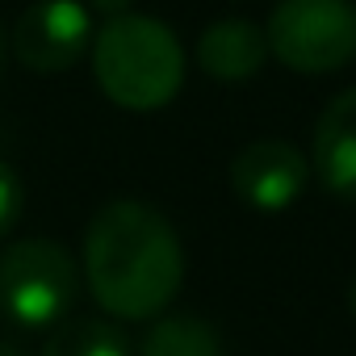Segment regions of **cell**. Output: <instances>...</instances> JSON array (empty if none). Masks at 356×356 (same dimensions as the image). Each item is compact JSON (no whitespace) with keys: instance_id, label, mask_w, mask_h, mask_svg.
Returning <instances> with one entry per match:
<instances>
[{"instance_id":"8","label":"cell","mask_w":356,"mask_h":356,"mask_svg":"<svg viewBox=\"0 0 356 356\" xmlns=\"http://www.w3.org/2000/svg\"><path fill=\"white\" fill-rule=\"evenodd\" d=\"M264 59H268V38L248 17L214 22L197 38V63H202V72L214 76V80H222V84L252 80L264 67Z\"/></svg>"},{"instance_id":"9","label":"cell","mask_w":356,"mask_h":356,"mask_svg":"<svg viewBox=\"0 0 356 356\" xmlns=\"http://www.w3.org/2000/svg\"><path fill=\"white\" fill-rule=\"evenodd\" d=\"M42 356H130V339L118 323L105 318H72L55 323Z\"/></svg>"},{"instance_id":"6","label":"cell","mask_w":356,"mask_h":356,"mask_svg":"<svg viewBox=\"0 0 356 356\" xmlns=\"http://www.w3.org/2000/svg\"><path fill=\"white\" fill-rule=\"evenodd\" d=\"M310 163L302 151L285 138H256L231 159V189L243 206L260 214H281L289 210L302 189H306Z\"/></svg>"},{"instance_id":"4","label":"cell","mask_w":356,"mask_h":356,"mask_svg":"<svg viewBox=\"0 0 356 356\" xmlns=\"http://www.w3.org/2000/svg\"><path fill=\"white\" fill-rule=\"evenodd\" d=\"M268 51L298 76H331L356 59L352 0H277L268 17Z\"/></svg>"},{"instance_id":"7","label":"cell","mask_w":356,"mask_h":356,"mask_svg":"<svg viewBox=\"0 0 356 356\" xmlns=\"http://www.w3.org/2000/svg\"><path fill=\"white\" fill-rule=\"evenodd\" d=\"M310 168L335 202L356 206V88L335 92L318 113Z\"/></svg>"},{"instance_id":"5","label":"cell","mask_w":356,"mask_h":356,"mask_svg":"<svg viewBox=\"0 0 356 356\" xmlns=\"http://www.w3.org/2000/svg\"><path fill=\"white\" fill-rule=\"evenodd\" d=\"M17 63L34 76L76 67L92 47V13L84 0H34L9 38Z\"/></svg>"},{"instance_id":"14","label":"cell","mask_w":356,"mask_h":356,"mask_svg":"<svg viewBox=\"0 0 356 356\" xmlns=\"http://www.w3.org/2000/svg\"><path fill=\"white\" fill-rule=\"evenodd\" d=\"M348 310H352V318H356V281L348 285Z\"/></svg>"},{"instance_id":"15","label":"cell","mask_w":356,"mask_h":356,"mask_svg":"<svg viewBox=\"0 0 356 356\" xmlns=\"http://www.w3.org/2000/svg\"><path fill=\"white\" fill-rule=\"evenodd\" d=\"M0 356H22V352H17L13 343H5V339H0Z\"/></svg>"},{"instance_id":"13","label":"cell","mask_w":356,"mask_h":356,"mask_svg":"<svg viewBox=\"0 0 356 356\" xmlns=\"http://www.w3.org/2000/svg\"><path fill=\"white\" fill-rule=\"evenodd\" d=\"M5 63H9V34L0 26V72H5Z\"/></svg>"},{"instance_id":"10","label":"cell","mask_w":356,"mask_h":356,"mask_svg":"<svg viewBox=\"0 0 356 356\" xmlns=\"http://www.w3.org/2000/svg\"><path fill=\"white\" fill-rule=\"evenodd\" d=\"M143 356H222V339L197 314H168L147 331Z\"/></svg>"},{"instance_id":"1","label":"cell","mask_w":356,"mask_h":356,"mask_svg":"<svg viewBox=\"0 0 356 356\" xmlns=\"http://www.w3.org/2000/svg\"><path fill=\"white\" fill-rule=\"evenodd\" d=\"M84 281L113 318H155L185 281L176 227L138 197L105 202L84 231Z\"/></svg>"},{"instance_id":"11","label":"cell","mask_w":356,"mask_h":356,"mask_svg":"<svg viewBox=\"0 0 356 356\" xmlns=\"http://www.w3.org/2000/svg\"><path fill=\"white\" fill-rule=\"evenodd\" d=\"M22 206H26V185L13 163L0 159V239L13 235V227L22 222Z\"/></svg>"},{"instance_id":"3","label":"cell","mask_w":356,"mask_h":356,"mask_svg":"<svg viewBox=\"0 0 356 356\" xmlns=\"http://www.w3.org/2000/svg\"><path fill=\"white\" fill-rule=\"evenodd\" d=\"M80 298V264L55 239H17L0 252V318L51 331Z\"/></svg>"},{"instance_id":"2","label":"cell","mask_w":356,"mask_h":356,"mask_svg":"<svg viewBox=\"0 0 356 356\" xmlns=\"http://www.w3.org/2000/svg\"><path fill=\"white\" fill-rule=\"evenodd\" d=\"M92 72L101 92L130 113H151L176 101L185 84V51L159 17L122 13L92 34Z\"/></svg>"},{"instance_id":"12","label":"cell","mask_w":356,"mask_h":356,"mask_svg":"<svg viewBox=\"0 0 356 356\" xmlns=\"http://www.w3.org/2000/svg\"><path fill=\"white\" fill-rule=\"evenodd\" d=\"M88 13H101V17L109 22V17L130 13V0H88Z\"/></svg>"}]
</instances>
